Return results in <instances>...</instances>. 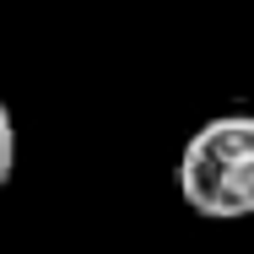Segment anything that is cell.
<instances>
[{"instance_id":"6da1fadb","label":"cell","mask_w":254,"mask_h":254,"mask_svg":"<svg viewBox=\"0 0 254 254\" xmlns=\"http://www.w3.org/2000/svg\"><path fill=\"white\" fill-rule=\"evenodd\" d=\"M179 195L211 222L254 216V114H222L190 135L179 157Z\"/></svg>"},{"instance_id":"7a4b0ae2","label":"cell","mask_w":254,"mask_h":254,"mask_svg":"<svg viewBox=\"0 0 254 254\" xmlns=\"http://www.w3.org/2000/svg\"><path fill=\"white\" fill-rule=\"evenodd\" d=\"M11 168H16V125H11L5 98H0V190L11 184Z\"/></svg>"}]
</instances>
